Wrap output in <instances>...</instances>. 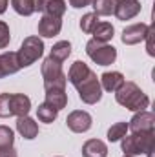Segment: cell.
I'll return each mask as SVG.
<instances>
[{"label": "cell", "instance_id": "1", "mask_svg": "<svg viewBox=\"0 0 155 157\" xmlns=\"http://www.w3.org/2000/svg\"><path fill=\"white\" fill-rule=\"evenodd\" d=\"M115 101L120 106H124L126 110H131V112H142L150 106L148 95L135 82H126V80L115 91Z\"/></svg>", "mask_w": 155, "mask_h": 157}, {"label": "cell", "instance_id": "2", "mask_svg": "<svg viewBox=\"0 0 155 157\" xmlns=\"http://www.w3.org/2000/svg\"><path fill=\"white\" fill-rule=\"evenodd\" d=\"M120 148L124 155H139V154H153L155 150V130L124 135L120 139Z\"/></svg>", "mask_w": 155, "mask_h": 157}, {"label": "cell", "instance_id": "3", "mask_svg": "<svg viewBox=\"0 0 155 157\" xmlns=\"http://www.w3.org/2000/svg\"><path fill=\"white\" fill-rule=\"evenodd\" d=\"M42 78H44V88L46 90H53V88H59V90H66V82H68V75L62 71V62L47 57L44 59L42 62Z\"/></svg>", "mask_w": 155, "mask_h": 157}, {"label": "cell", "instance_id": "4", "mask_svg": "<svg viewBox=\"0 0 155 157\" xmlns=\"http://www.w3.org/2000/svg\"><path fill=\"white\" fill-rule=\"evenodd\" d=\"M86 53L99 66H110V64L115 62V59H117V49L113 46H110L108 42H99L95 39L88 40Z\"/></svg>", "mask_w": 155, "mask_h": 157}, {"label": "cell", "instance_id": "5", "mask_svg": "<svg viewBox=\"0 0 155 157\" xmlns=\"http://www.w3.org/2000/svg\"><path fill=\"white\" fill-rule=\"evenodd\" d=\"M42 55H44V42L39 37H28V39H24L20 49L17 51V59H18L20 70L35 64Z\"/></svg>", "mask_w": 155, "mask_h": 157}, {"label": "cell", "instance_id": "6", "mask_svg": "<svg viewBox=\"0 0 155 157\" xmlns=\"http://www.w3.org/2000/svg\"><path fill=\"white\" fill-rule=\"evenodd\" d=\"M78 97L82 102L86 104H97L102 99V88H100V80L97 78V75L91 71L82 82H78L77 86Z\"/></svg>", "mask_w": 155, "mask_h": 157}, {"label": "cell", "instance_id": "7", "mask_svg": "<svg viewBox=\"0 0 155 157\" xmlns=\"http://www.w3.org/2000/svg\"><path fill=\"white\" fill-rule=\"evenodd\" d=\"M128 130H131V133H141V132H153L155 130V115L152 112H137L130 124H128Z\"/></svg>", "mask_w": 155, "mask_h": 157}, {"label": "cell", "instance_id": "8", "mask_svg": "<svg viewBox=\"0 0 155 157\" xmlns=\"http://www.w3.org/2000/svg\"><path fill=\"white\" fill-rule=\"evenodd\" d=\"M66 124H68V128H70L71 132H75V133H84V132H88V130L91 128L93 121H91V115H89L88 112H84V110H75V112H71V113L68 115Z\"/></svg>", "mask_w": 155, "mask_h": 157}, {"label": "cell", "instance_id": "9", "mask_svg": "<svg viewBox=\"0 0 155 157\" xmlns=\"http://www.w3.org/2000/svg\"><path fill=\"white\" fill-rule=\"evenodd\" d=\"M35 11L62 18V15L66 13V2L64 0H35Z\"/></svg>", "mask_w": 155, "mask_h": 157}, {"label": "cell", "instance_id": "10", "mask_svg": "<svg viewBox=\"0 0 155 157\" xmlns=\"http://www.w3.org/2000/svg\"><path fill=\"white\" fill-rule=\"evenodd\" d=\"M139 13H141V2L139 0H119L113 15L119 20H131Z\"/></svg>", "mask_w": 155, "mask_h": 157}, {"label": "cell", "instance_id": "11", "mask_svg": "<svg viewBox=\"0 0 155 157\" xmlns=\"http://www.w3.org/2000/svg\"><path fill=\"white\" fill-rule=\"evenodd\" d=\"M150 31V26L148 24H133V26H128L124 31H122V42L128 44V46H133V44H139L146 39Z\"/></svg>", "mask_w": 155, "mask_h": 157}, {"label": "cell", "instance_id": "12", "mask_svg": "<svg viewBox=\"0 0 155 157\" xmlns=\"http://www.w3.org/2000/svg\"><path fill=\"white\" fill-rule=\"evenodd\" d=\"M62 29V20L57 17H49V15H42V18L39 20V35L51 39L55 35H59Z\"/></svg>", "mask_w": 155, "mask_h": 157}, {"label": "cell", "instance_id": "13", "mask_svg": "<svg viewBox=\"0 0 155 157\" xmlns=\"http://www.w3.org/2000/svg\"><path fill=\"white\" fill-rule=\"evenodd\" d=\"M9 108H11V117L17 115V117H24L29 113L31 110V99L24 93H11V99H9Z\"/></svg>", "mask_w": 155, "mask_h": 157}, {"label": "cell", "instance_id": "14", "mask_svg": "<svg viewBox=\"0 0 155 157\" xmlns=\"http://www.w3.org/2000/svg\"><path fill=\"white\" fill-rule=\"evenodd\" d=\"M18 70H20V64H18L15 51H7V53L0 55V78L7 77V75H15Z\"/></svg>", "mask_w": 155, "mask_h": 157}, {"label": "cell", "instance_id": "15", "mask_svg": "<svg viewBox=\"0 0 155 157\" xmlns=\"http://www.w3.org/2000/svg\"><path fill=\"white\" fill-rule=\"evenodd\" d=\"M82 157H108V146L100 139H89L82 144Z\"/></svg>", "mask_w": 155, "mask_h": 157}, {"label": "cell", "instance_id": "16", "mask_svg": "<svg viewBox=\"0 0 155 157\" xmlns=\"http://www.w3.org/2000/svg\"><path fill=\"white\" fill-rule=\"evenodd\" d=\"M17 130H18V133H20L24 139H29V141L39 135V124H37L31 117H28V115L17 119Z\"/></svg>", "mask_w": 155, "mask_h": 157}, {"label": "cell", "instance_id": "17", "mask_svg": "<svg viewBox=\"0 0 155 157\" xmlns=\"http://www.w3.org/2000/svg\"><path fill=\"white\" fill-rule=\"evenodd\" d=\"M122 84H124V75L120 71H106L100 77V88L106 90V91H113L115 93Z\"/></svg>", "mask_w": 155, "mask_h": 157}, {"label": "cell", "instance_id": "18", "mask_svg": "<svg viewBox=\"0 0 155 157\" xmlns=\"http://www.w3.org/2000/svg\"><path fill=\"white\" fill-rule=\"evenodd\" d=\"M49 106H53L57 112H60L62 108H66L68 104V95H66V90H59V88H53V90H46V101Z\"/></svg>", "mask_w": 155, "mask_h": 157}, {"label": "cell", "instance_id": "19", "mask_svg": "<svg viewBox=\"0 0 155 157\" xmlns=\"http://www.w3.org/2000/svg\"><path fill=\"white\" fill-rule=\"evenodd\" d=\"M117 2L119 0H91L93 13L95 15H100V17H110V15L115 13Z\"/></svg>", "mask_w": 155, "mask_h": 157}, {"label": "cell", "instance_id": "20", "mask_svg": "<svg viewBox=\"0 0 155 157\" xmlns=\"http://www.w3.org/2000/svg\"><path fill=\"white\" fill-rule=\"evenodd\" d=\"M113 33H115V28L110 22H99L93 29V39L99 42H108L113 39Z\"/></svg>", "mask_w": 155, "mask_h": 157}, {"label": "cell", "instance_id": "21", "mask_svg": "<svg viewBox=\"0 0 155 157\" xmlns=\"http://www.w3.org/2000/svg\"><path fill=\"white\" fill-rule=\"evenodd\" d=\"M70 55H71V44H70L68 40L57 42V44L51 48V53H49V57L55 59V60H59V62H64Z\"/></svg>", "mask_w": 155, "mask_h": 157}, {"label": "cell", "instance_id": "22", "mask_svg": "<svg viewBox=\"0 0 155 157\" xmlns=\"http://www.w3.org/2000/svg\"><path fill=\"white\" fill-rule=\"evenodd\" d=\"M59 115V112L53 108V106H49L47 102H42L39 108H37V117H39L40 122H46V124H49V122H53L55 119Z\"/></svg>", "mask_w": 155, "mask_h": 157}, {"label": "cell", "instance_id": "23", "mask_svg": "<svg viewBox=\"0 0 155 157\" xmlns=\"http://www.w3.org/2000/svg\"><path fill=\"white\" fill-rule=\"evenodd\" d=\"M11 6L22 17H29L35 13V0H11Z\"/></svg>", "mask_w": 155, "mask_h": 157}, {"label": "cell", "instance_id": "24", "mask_svg": "<svg viewBox=\"0 0 155 157\" xmlns=\"http://www.w3.org/2000/svg\"><path fill=\"white\" fill-rule=\"evenodd\" d=\"M13 143H15L13 130L9 126H0V152L7 150V148H13Z\"/></svg>", "mask_w": 155, "mask_h": 157}, {"label": "cell", "instance_id": "25", "mask_svg": "<svg viewBox=\"0 0 155 157\" xmlns=\"http://www.w3.org/2000/svg\"><path fill=\"white\" fill-rule=\"evenodd\" d=\"M126 133H128V124H126V122H115V124L108 130V141H110V143L120 141Z\"/></svg>", "mask_w": 155, "mask_h": 157}, {"label": "cell", "instance_id": "26", "mask_svg": "<svg viewBox=\"0 0 155 157\" xmlns=\"http://www.w3.org/2000/svg\"><path fill=\"white\" fill-rule=\"evenodd\" d=\"M97 24H99V15H95V13H86L80 18V29L84 33H93Z\"/></svg>", "mask_w": 155, "mask_h": 157}, {"label": "cell", "instance_id": "27", "mask_svg": "<svg viewBox=\"0 0 155 157\" xmlns=\"http://www.w3.org/2000/svg\"><path fill=\"white\" fill-rule=\"evenodd\" d=\"M9 99H11V93H0V119L11 117Z\"/></svg>", "mask_w": 155, "mask_h": 157}, {"label": "cell", "instance_id": "28", "mask_svg": "<svg viewBox=\"0 0 155 157\" xmlns=\"http://www.w3.org/2000/svg\"><path fill=\"white\" fill-rule=\"evenodd\" d=\"M9 40H11V33H9V26L6 22L0 20V49L7 48L9 46Z\"/></svg>", "mask_w": 155, "mask_h": 157}, {"label": "cell", "instance_id": "29", "mask_svg": "<svg viewBox=\"0 0 155 157\" xmlns=\"http://www.w3.org/2000/svg\"><path fill=\"white\" fill-rule=\"evenodd\" d=\"M153 26H150V31H148V35H146V44H148V46H146V48H148V53H150V55H152V57H153L155 55V51H153Z\"/></svg>", "mask_w": 155, "mask_h": 157}, {"label": "cell", "instance_id": "30", "mask_svg": "<svg viewBox=\"0 0 155 157\" xmlns=\"http://www.w3.org/2000/svg\"><path fill=\"white\" fill-rule=\"evenodd\" d=\"M89 4H91V0H70V6H73V7H77V9L86 7V6H89Z\"/></svg>", "mask_w": 155, "mask_h": 157}, {"label": "cell", "instance_id": "31", "mask_svg": "<svg viewBox=\"0 0 155 157\" xmlns=\"http://www.w3.org/2000/svg\"><path fill=\"white\" fill-rule=\"evenodd\" d=\"M0 157H17V150L15 148H7V150H2Z\"/></svg>", "mask_w": 155, "mask_h": 157}, {"label": "cell", "instance_id": "32", "mask_svg": "<svg viewBox=\"0 0 155 157\" xmlns=\"http://www.w3.org/2000/svg\"><path fill=\"white\" fill-rule=\"evenodd\" d=\"M7 0H0V15H4L6 13V9H7Z\"/></svg>", "mask_w": 155, "mask_h": 157}, {"label": "cell", "instance_id": "33", "mask_svg": "<svg viewBox=\"0 0 155 157\" xmlns=\"http://www.w3.org/2000/svg\"><path fill=\"white\" fill-rule=\"evenodd\" d=\"M124 157H135V155H124Z\"/></svg>", "mask_w": 155, "mask_h": 157}]
</instances>
